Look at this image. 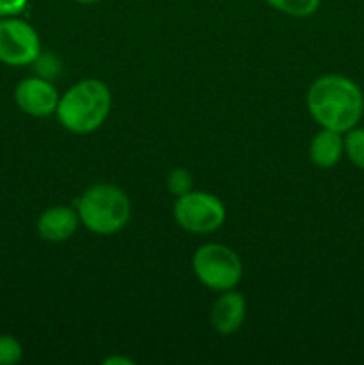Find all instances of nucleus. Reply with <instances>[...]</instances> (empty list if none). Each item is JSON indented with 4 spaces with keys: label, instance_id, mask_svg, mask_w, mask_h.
Returning <instances> with one entry per match:
<instances>
[{
    "label": "nucleus",
    "instance_id": "nucleus-1",
    "mask_svg": "<svg viewBox=\"0 0 364 365\" xmlns=\"http://www.w3.org/2000/svg\"><path fill=\"white\" fill-rule=\"evenodd\" d=\"M307 109L321 128L345 134L363 118L364 95L352 78L323 75L307 91Z\"/></svg>",
    "mask_w": 364,
    "mask_h": 365
},
{
    "label": "nucleus",
    "instance_id": "nucleus-2",
    "mask_svg": "<svg viewBox=\"0 0 364 365\" xmlns=\"http://www.w3.org/2000/svg\"><path fill=\"white\" fill-rule=\"evenodd\" d=\"M111 103L113 96L106 82L84 78L59 96L56 114L66 130L74 134H89L109 116Z\"/></svg>",
    "mask_w": 364,
    "mask_h": 365
},
{
    "label": "nucleus",
    "instance_id": "nucleus-3",
    "mask_svg": "<svg viewBox=\"0 0 364 365\" xmlns=\"http://www.w3.org/2000/svg\"><path fill=\"white\" fill-rule=\"evenodd\" d=\"M75 209L81 223L98 235L116 234L131 220V200L123 189L113 184H95L86 189Z\"/></svg>",
    "mask_w": 364,
    "mask_h": 365
},
{
    "label": "nucleus",
    "instance_id": "nucleus-4",
    "mask_svg": "<svg viewBox=\"0 0 364 365\" xmlns=\"http://www.w3.org/2000/svg\"><path fill=\"white\" fill-rule=\"evenodd\" d=\"M193 271L200 284L216 292L231 291L243 277V262L238 253L225 245L200 246L193 255Z\"/></svg>",
    "mask_w": 364,
    "mask_h": 365
},
{
    "label": "nucleus",
    "instance_id": "nucleus-5",
    "mask_svg": "<svg viewBox=\"0 0 364 365\" xmlns=\"http://www.w3.org/2000/svg\"><path fill=\"white\" fill-rule=\"evenodd\" d=\"M173 216L178 227L191 234H211L225 223L227 210L218 196L206 191H189L175 200Z\"/></svg>",
    "mask_w": 364,
    "mask_h": 365
},
{
    "label": "nucleus",
    "instance_id": "nucleus-6",
    "mask_svg": "<svg viewBox=\"0 0 364 365\" xmlns=\"http://www.w3.org/2000/svg\"><path fill=\"white\" fill-rule=\"evenodd\" d=\"M41 53L36 29L20 18L0 20V63L7 66H27Z\"/></svg>",
    "mask_w": 364,
    "mask_h": 365
},
{
    "label": "nucleus",
    "instance_id": "nucleus-7",
    "mask_svg": "<svg viewBox=\"0 0 364 365\" xmlns=\"http://www.w3.org/2000/svg\"><path fill=\"white\" fill-rule=\"evenodd\" d=\"M14 102L29 116L45 118L56 113L59 93L49 78L29 77L18 82L14 89Z\"/></svg>",
    "mask_w": 364,
    "mask_h": 365
},
{
    "label": "nucleus",
    "instance_id": "nucleus-8",
    "mask_svg": "<svg viewBox=\"0 0 364 365\" xmlns=\"http://www.w3.org/2000/svg\"><path fill=\"white\" fill-rule=\"evenodd\" d=\"M79 223L81 217L77 209L66 205L49 207L38 220V234L49 242H63L75 234Z\"/></svg>",
    "mask_w": 364,
    "mask_h": 365
},
{
    "label": "nucleus",
    "instance_id": "nucleus-9",
    "mask_svg": "<svg viewBox=\"0 0 364 365\" xmlns=\"http://www.w3.org/2000/svg\"><path fill=\"white\" fill-rule=\"evenodd\" d=\"M246 316V302L236 291H223L211 309V324L220 335H231L241 328Z\"/></svg>",
    "mask_w": 364,
    "mask_h": 365
},
{
    "label": "nucleus",
    "instance_id": "nucleus-10",
    "mask_svg": "<svg viewBox=\"0 0 364 365\" xmlns=\"http://www.w3.org/2000/svg\"><path fill=\"white\" fill-rule=\"evenodd\" d=\"M343 153H345V138L341 132L321 128L310 141L309 157L314 166L321 170L334 168L341 160Z\"/></svg>",
    "mask_w": 364,
    "mask_h": 365
},
{
    "label": "nucleus",
    "instance_id": "nucleus-11",
    "mask_svg": "<svg viewBox=\"0 0 364 365\" xmlns=\"http://www.w3.org/2000/svg\"><path fill=\"white\" fill-rule=\"evenodd\" d=\"M266 2L273 9L296 18L310 16L320 7V0H266Z\"/></svg>",
    "mask_w": 364,
    "mask_h": 365
},
{
    "label": "nucleus",
    "instance_id": "nucleus-12",
    "mask_svg": "<svg viewBox=\"0 0 364 365\" xmlns=\"http://www.w3.org/2000/svg\"><path fill=\"white\" fill-rule=\"evenodd\" d=\"M345 153L359 170L364 171V128H350L345 138Z\"/></svg>",
    "mask_w": 364,
    "mask_h": 365
},
{
    "label": "nucleus",
    "instance_id": "nucleus-13",
    "mask_svg": "<svg viewBox=\"0 0 364 365\" xmlns=\"http://www.w3.org/2000/svg\"><path fill=\"white\" fill-rule=\"evenodd\" d=\"M166 185L170 189L171 195L178 196L186 195V192L193 191V177L186 168H175L168 173Z\"/></svg>",
    "mask_w": 364,
    "mask_h": 365
},
{
    "label": "nucleus",
    "instance_id": "nucleus-14",
    "mask_svg": "<svg viewBox=\"0 0 364 365\" xmlns=\"http://www.w3.org/2000/svg\"><path fill=\"white\" fill-rule=\"evenodd\" d=\"M24 356V348L13 335H0V365H14Z\"/></svg>",
    "mask_w": 364,
    "mask_h": 365
},
{
    "label": "nucleus",
    "instance_id": "nucleus-15",
    "mask_svg": "<svg viewBox=\"0 0 364 365\" xmlns=\"http://www.w3.org/2000/svg\"><path fill=\"white\" fill-rule=\"evenodd\" d=\"M29 0H0V16H16L27 7Z\"/></svg>",
    "mask_w": 364,
    "mask_h": 365
},
{
    "label": "nucleus",
    "instance_id": "nucleus-16",
    "mask_svg": "<svg viewBox=\"0 0 364 365\" xmlns=\"http://www.w3.org/2000/svg\"><path fill=\"white\" fill-rule=\"evenodd\" d=\"M106 365H114V364H121V365H132L131 360L123 359V356H111V359H107L106 362H103Z\"/></svg>",
    "mask_w": 364,
    "mask_h": 365
},
{
    "label": "nucleus",
    "instance_id": "nucleus-17",
    "mask_svg": "<svg viewBox=\"0 0 364 365\" xmlns=\"http://www.w3.org/2000/svg\"><path fill=\"white\" fill-rule=\"evenodd\" d=\"M74 2H79V4H95V2H100V0H74Z\"/></svg>",
    "mask_w": 364,
    "mask_h": 365
}]
</instances>
